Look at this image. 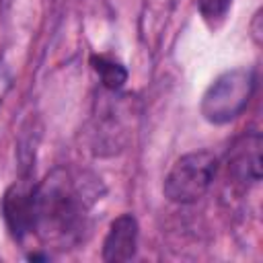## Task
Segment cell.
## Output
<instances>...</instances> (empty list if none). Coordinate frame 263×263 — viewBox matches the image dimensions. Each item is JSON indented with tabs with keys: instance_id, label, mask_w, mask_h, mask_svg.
I'll use <instances>...</instances> for the list:
<instances>
[{
	"instance_id": "cell-1",
	"label": "cell",
	"mask_w": 263,
	"mask_h": 263,
	"mask_svg": "<svg viewBox=\"0 0 263 263\" xmlns=\"http://www.w3.org/2000/svg\"><path fill=\"white\" fill-rule=\"evenodd\" d=\"M88 199L78 181L64 168H55L37 185L35 193V230L45 242L70 245L78 240L84 228Z\"/></svg>"
},
{
	"instance_id": "cell-2",
	"label": "cell",
	"mask_w": 263,
	"mask_h": 263,
	"mask_svg": "<svg viewBox=\"0 0 263 263\" xmlns=\"http://www.w3.org/2000/svg\"><path fill=\"white\" fill-rule=\"evenodd\" d=\"M253 90L255 72L251 68L226 70L203 92L201 115L210 123H228L247 109Z\"/></svg>"
},
{
	"instance_id": "cell-3",
	"label": "cell",
	"mask_w": 263,
	"mask_h": 263,
	"mask_svg": "<svg viewBox=\"0 0 263 263\" xmlns=\"http://www.w3.org/2000/svg\"><path fill=\"white\" fill-rule=\"evenodd\" d=\"M218 171V158L214 152L210 150H197V152H189L185 156H181L173 168L168 171L162 191L166 195L168 201L173 203H195L199 201Z\"/></svg>"
},
{
	"instance_id": "cell-4",
	"label": "cell",
	"mask_w": 263,
	"mask_h": 263,
	"mask_svg": "<svg viewBox=\"0 0 263 263\" xmlns=\"http://www.w3.org/2000/svg\"><path fill=\"white\" fill-rule=\"evenodd\" d=\"M35 193L37 185L29 179L14 181L2 199V214L14 238H25L35 230Z\"/></svg>"
},
{
	"instance_id": "cell-5",
	"label": "cell",
	"mask_w": 263,
	"mask_h": 263,
	"mask_svg": "<svg viewBox=\"0 0 263 263\" xmlns=\"http://www.w3.org/2000/svg\"><path fill=\"white\" fill-rule=\"evenodd\" d=\"M228 173L232 175L234 183L249 187L261 181V136L247 134L236 140L230 150Z\"/></svg>"
},
{
	"instance_id": "cell-6",
	"label": "cell",
	"mask_w": 263,
	"mask_h": 263,
	"mask_svg": "<svg viewBox=\"0 0 263 263\" xmlns=\"http://www.w3.org/2000/svg\"><path fill=\"white\" fill-rule=\"evenodd\" d=\"M138 249V222L132 214L117 216L103 242V259L107 263L129 261Z\"/></svg>"
},
{
	"instance_id": "cell-7",
	"label": "cell",
	"mask_w": 263,
	"mask_h": 263,
	"mask_svg": "<svg viewBox=\"0 0 263 263\" xmlns=\"http://www.w3.org/2000/svg\"><path fill=\"white\" fill-rule=\"evenodd\" d=\"M90 64H92L95 72L99 74V78H101V82L107 90H117L127 80V70L117 60H113L109 55H103V53L92 55Z\"/></svg>"
},
{
	"instance_id": "cell-8",
	"label": "cell",
	"mask_w": 263,
	"mask_h": 263,
	"mask_svg": "<svg viewBox=\"0 0 263 263\" xmlns=\"http://www.w3.org/2000/svg\"><path fill=\"white\" fill-rule=\"evenodd\" d=\"M230 4H232V0H197V10L203 16V21L212 29H216L224 23V18L230 10Z\"/></svg>"
},
{
	"instance_id": "cell-9",
	"label": "cell",
	"mask_w": 263,
	"mask_h": 263,
	"mask_svg": "<svg viewBox=\"0 0 263 263\" xmlns=\"http://www.w3.org/2000/svg\"><path fill=\"white\" fill-rule=\"evenodd\" d=\"M12 78H10V74H8V70H6V66L4 64H0V103L4 101V97H6V92L10 90V82Z\"/></svg>"
}]
</instances>
